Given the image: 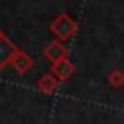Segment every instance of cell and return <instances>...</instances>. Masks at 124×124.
Listing matches in <instances>:
<instances>
[{
	"mask_svg": "<svg viewBox=\"0 0 124 124\" xmlns=\"http://www.w3.org/2000/svg\"><path fill=\"white\" fill-rule=\"evenodd\" d=\"M52 29H54V33H56L58 37L66 39V37L72 35V31H74V23H72L66 16H62V17H58V19L52 23Z\"/></svg>",
	"mask_w": 124,
	"mask_h": 124,
	"instance_id": "6da1fadb",
	"label": "cell"
},
{
	"mask_svg": "<svg viewBox=\"0 0 124 124\" xmlns=\"http://www.w3.org/2000/svg\"><path fill=\"white\" fill-rule=\"evenodd\" d=\"M14 56H16V46H14L6 37L0 35V68H2L6 62L14 60Z\"/></svg>",
	"mask_w": 124,
	"mask_h": 124,
	"instance_id": "7a4b0ae2",
	"label": "cell"
},
{
	"mask_svg": "<svg viewBox=\"0 0 124 124\" xmlns=\"http://www.w3.org/2000/svg\"><path fill=\"white\" fill-rule=\"evenodd\" d=\"M64 52H66V50H64V46H60L58 43H52V45L45 50V54H46L52 62H60V60H62V56H64Z\"/></svg>",
	"mask_w": 124,
	"mask_h": 124,
	"instance_id": "3957f363",
	"label": "cell"
},
{
	"mask_svg": "<svg viewBox=\"0 0 124 124\" xmlns=\"http://www.w3.org/2000/svg\"><path fill=\"white\" fill-rule=\"evenodd\" d=\"M33 64V58H29V56H25V54H16L14 56V66H17V70H25V68H29Z\"/></svg>",
	"mask_w": 124,
	"mask_h": 124,
	"instance_id": "277c9868",
	"label": "cell"
}]
</instances>
